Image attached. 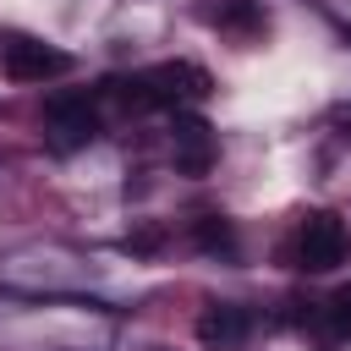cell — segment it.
Masks as SVG:
<instances>
[{
  "label": "cell",
  "mask_w": 351,
  "mask_h": 351,
  "mask_svg": "<svg viewBox=\"0 0 351 351\" xmlns=\"http://www.w3.org/2000/svg\"><path fill=\"white\" fill-rule=\"evenodd\" d=\"M99 88L88 93V88H60V93H49L44 99V137H49V148L55 154H77V148H88L93 137H99Z\"/></svg>",
  "instance_id": "2"
},
{
  "label": "cell",
  "mask_w": 351,
  "mask_h": 351,
  "mask_svg": "<svg viewBox=\"0 0 351 351\" xmlns=\"http://www.w3.org/2000/svg\"><path fill=\"white\" fill-rule=\"evenodd\" d=\"M165 247V225H137L126 236V252H159Z\"/></svg>",
  "instance_id": "10"
},
{
  "label": "cell",
  "mask_w": 351,
  "mask_h": 351,
  "mask_svg": "<svg viewBox=\"0 0 351 351\" xmlns=\"http://www.w3.org/2000/svg\"><path fill=\"white\" fill-rule=\"evenodd\" d=\"M192 335L208 346V351H236L247 335H252V313L236 307V302H208L192 324Z\"/></svg>",
  "instance_id": "6"
},
{
  "label": "cell",
  "mask_w": 351,
  "mask_h": 351,
  "mask_svg": "<svg viewBox=\"0 0 351 351\" xmlns=\"http://www.w3.org/2000/svg\"><path fill=\"white\" fill-rule=\"evenodd\" d=\"M280 258H285L291 269H302V274H329V269H340V263L351 258V230H346L340 214L313 208V214L296 219V230H291V241L280 247Z\"/></svg>",
  "instance_id": "1"
},
{
  "label": "cell",
  "mask_w": 351,
  "mask_h": 351,
  "mask_svg": "<svg viewBox=\"0 0 351 351\" xmlns=\"http://www.w3.org/2000/svg\"><path fill=\"white\" fill-rule=\"evenodd\" d=\"M302 329L329 351V346H346L351 340V285H335L324 302H307V318Z\"/></svg>",
  "instance_id": "7"
},
{
  "label": "cell",
  "mask_w": 351,
  "mask_h": 351,
  "mask_svg": "<svg viewBox=\"0 0 351 351\" xmlns=\"http://www.w3.org/2000/svg\"><path fill=\"white\" fill-rule=\"evenodd\" d=\"M192 247L214 252V258H236V225L225 214H203V219H192Z\"/></svg>",
  "instance_id": "9"
},
{
  "label": "cell",
  "mask_w": 351,
  "mask_h": 351,
  "mask_svg": "<svg viewBox=\"0 0 351 351\" xmlns=\"http://www.w3.org/2000/svg\"><path fill=\"white\" fill-rule=\"evenodd\" d=\"M208 22L219 33H230V38H263L269 33L263 0H219V5H208Z\"/></svg>",
  "instance_id": "8"
},
{
  "label": "cell",
  "mask_w": 351,
  "mask_h": 351,
  "mask_svg": "<svg viewBox=\"0 0 351 351\" xmlns=\"http://www.w3.org/2000/svg\"><path fill=\"white\" fill-rule=\"evenodd\" d=\"M170 154H176V170L181 176H208L214 159H219V137L203 115H176V132H170Z\"/></svg>",
  "instance_id": "5"
},
{
  "label": "cell",
  "mask_w": 351,
  "mask_h": 351,
  "mask_svg": "<svg viewBox=\"0 0 351 351\" xmlns=\"http://www.w3.org/2000/svg\"><path fill=\"white\" fill-rule=\"evenodd\" d=\"M143 88H148V104L154 110H186V104H203L214 93V77L197 66V60H165L154 71H143Z\"/></svg>",
  "instance_id": "3"
},
{
  "label": "cell",
  "mask_w": 351,
  "mask_h": 351,
  "mask_svg": "<svg viewBox=\"0 0 351 351\" xmlns=\"http://www.w3.org/2000/svg\"><path fill=\"white\" fill-rule=\"evenodd\" d=\"M0 71H5L11 82H55V77L71 71V55L55 49V44H44V38L16 33V38H5V49H0Z\"/></svg>",
  "instance_id": "4"
}]
</instances>
